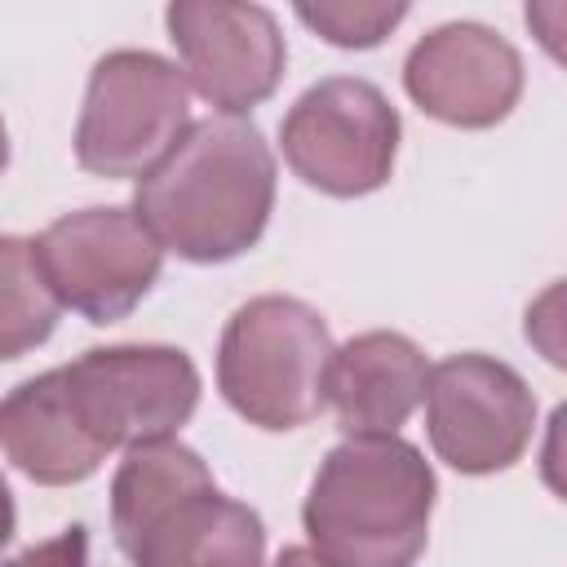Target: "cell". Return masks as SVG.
<instances>
[{
    "mask_svg": "<svg viewBox=\"0 0 567 567\" xmlns=\"http://www.w3.org/2000/svg\"><path fill=\"white\" fill-rule=\"evenodd\" d=\"M275 208V155L257 124L208 115L137 182L133 213L186 261H230L248 252Z\"/></svg>",
    "mask_w": 567,
    "mask_h": 567,
    "instance_id": "obj_1",
    "label": "cell"
},
{
    "mask_svg": "<svg viewBox=\"0 0 567 567\" xmlns=\"http://www.w3.org/2000/svg\"><path fill=\"white\" fill-rule=\"evenodd\" d=\"M434 514L425 456L394 439H346L319 465L306 496L310 554L328 567H412Z\"/></svg>",
    "mask_w": 567,
    "mask_h": 567,
    "instance_id": "obj_2",
    "label": "cell"
},
{
    "mask_svg": "<svg viewBox=\"0 0 567 567\" xmlns=\"http://www.w3.org/2000/svg\"><path fill=\"white\" fill-rule=\"evenodd\" d=\"M328 323L297 297H252L221 332L217 385L226 403L261 430H297L328 403Z\"/></svg>",
    "mask_w": 567,
    "mask_h": 567,
    "instance_id": "obj_3",
    "label": "cell"
},
{
    "mask_svg": "<svg viewBox=\"0 0 567 567\" xmlns=\"http://www.w3.org/2000/svg\"><path fill=\"white\" fill-rule=\"evenodd\" d=\"M186 128V75L159 53L115 49L89 75L75 128V159L97 177H146Z\"/></svg>",
    "mask_w": 567,
    "mask_h": 567,
    "instance_id": "obj_4",
    "label": "cell"
},
{
    "mask_svg": "<svg viewBox=\"0 0 567 567\" xmlns=\"http://www.w3.org/2000/svg\"><path fill=\"white\" fill-rule=\"evenodd\" d=\"M279 142L284 159L306 186L354 199L390 182L399 151V111L377 84L332 75L297 97L279 128Z\"/></svg>",
    "mask_w": 567,
    "mask_h": 567,
    "instance_id": "obj_5",
    "label": "cell"
},
{
    "mask_svg": "<svg viewBox=\"0 0 567 567\" xmlns=\"http://www.w3.org/2000/svg\"><path fill=\"white\" fill-rule=\"evenodd\" d=\"M71 412L102 447L168 439L199 403V372L173 346H111L58 368Z\"/></svg>",
    "mask_w": 567,
    "mask_h": 567,
    "instance_id": "obj_6",
    "label": "cell"
},
{
    "mask_svg": "<svg viewBox=\"0 0 567 567\" xmlns=\"http://www.w3.org/2000/svg\"><path fill=\"white\" fill-rule=\"evenodd\" d=\"M35 244V261L58 306L89 323L124 319L159 279L164 248L128 208H80L58 217Z\"/></svg>",
    "mask_w": 567,
    "mask_h": 567,
    "instance_id": "obj_7",
    "label": "cell"
},
{
    "mask_svg": "<svg viewBox=\"0 0 567 567\" xmlns=\"http://www.w3.org/2000/svg\"><path fill=\"white\" fill-rule=\"evenodd\" d=\"M425 425L439 461L461 474H496L527 452L536 399L509 363L487 354H452L430 368Z\"/></svg>",
    "mask_w": 567,
    "mask_h": 567,
    "instance_id": "obj_8",
    "label": "cell"
},
{
    "mask_svg": "<svg viewBox=\"0 0 567 567\" xmlns=\"http://www.w3.org/2000/svg\"><path fill=\"white\" fill-rule=\"evenodd\" d=\"M168 35L190 89L226 115L270 97L284 75V35L275 13L261 4L177 0L168 4Z\"/></svg>",
    "mask_w": 567,
    "mask_h": 567,
    "instance_id": "obj_9",
    "label": "cell"
},
{
    "mask_svg": "<svg viewBox=\"0 0 567 567\" xmlns=\"http://www.w3.org/2000/svg\"><path fill=\"white\" fill-rule=\"evenodd\" d=\"M408 97L456 128H492L501 124L523 93V62L505 35L483 22H447L434 27L403 66Z\"/></svg>",
    "mask_w": 567,
    "mask_h": 567,
    "instance_id": "obj_10",
    "label": "cell"
},
{
    "mask_svg": "<svg viewBox=\"0 0 567 567\" xmlns=\"http://www.w3.org/2000/svg\"><path fill=\"white\" fill-rule=\"evenodd\" d=\"M430 363L403 332H363L332 354L328 399L350 439L394 434L425 399Z\"/></svg>",
    "mask_w": 567,
    "mask_h": 567,
    "instance_id": "obj_11",
    "label": "cell"
},
{
    "mask_svg": "<svg viewBox=\"0 0 567 567\" xmlns=\"http://www.w3.org/2000/svg\"><path fill=\"white\" fill-rule=\"evenodd\" d=\"M0 447L27 478L49 487L89 478L106 456L71 412L58 368L22 381L9 399H0Z\"/></svg>",
    "mask_w": 567,
    "mask_h": 567,
    "instance_id": "obj_12",
    "label": "cell"
},
{
    "mask_svg": "<svg viewBox=\"0 0 567 567\" xmlns=\"http://www.w3.org/2000/svg\"><path fill=\"white\" fill-rule=\"evenodd\" d=\"M128 558L133 567H261L266 527L248 505L204 487L173 505Z\"/></svg>",
    "mask_w": 567,
    "mask_h": 567,
    "instance_id": "obj_13",
    "label": "cell"
},
{
    "mask_svg": "<svg viewBox=\"0 0 567 567\" xmlns=\"http://www.w3.org/2000/svg\"><path fill=\"white\" fill-rule=\"evenodd\" d=\"M204 487H213V474L186 443L177 439L133 443L111 483V527L120 549L128 554L173 505H182Z\"/></svg>",
    "mask_w": 567,
    "mask_h": 567,
    "instance_id": "obj_14",
    "label": "cell"
},
{
    "mask_svg": "<svg viewBox=\"0 0 567 567\" xmlns=\"http://www.w3.org/2000/svg\"><path fill=\"white\" fill-rule=\"evenodd\" d=\"M58 297L35 261V244L0 235V359L35 350L58 323Z\"/></svg>",
    "mask_w": 567,
    "mask_h": 567,
    "instance_id": "obj_15",
    "label": "cell"
},
{
    "mask_svg": "<svg viewBox=\"0 0 567 567\" xmlns=\"http://www.w3.org/2000/svg\"><path fill=\"white\" fill-rule=\"evenodd\" d=\"M297 18L315 27L328 44L341 49H372L381 44L403 18L408 4H346V0H319V4H297Z\"/></svg>",
    "mask_w": 567,
    "mask_h": 567,
    "instance_id": "obj_16",
    "label": "cell"
},
{
    "mask_svg": "<svg viewBox=\"0 0 567 567\" xmlns=\"http://www.w3.org/2000/svg\"><path fill=\"white\" fill-rule=\"evenodd\" d=\"M9 567H89V536H84V527H66L62 536L18 554Z\"/></svg>",
    "mask_w": 567,
    "mask_h": 567,
    "instance_id": "obj_17",
    "label": "cell"
},
{
    "mask_svg": "<svg viewBox=\"0 0 567 567\" xmlns=\"http://www.w3.org/2000/svg\"><path fill=\"white\" fill-rule=\"evenodd\" d=\"M275 567H328L323 558H315L306 545H292V549H284L279 558H275Z\"/></svg>",
    "mask_w": 567,
    "mask_h": 567,
    "instance_id": "obj_18",
    "label": "cell"
},
{
    "mask_svg": "<svg viewBox=\"0 0 567 567\" xmlns=\"http://www.w3.org/2000/svg\"><path fill=\"white\" fill-rule=\"evenodd\" d=\"M13 536V496H9V487H4V478H0V545Z\"/></svg>",
    "mask_w": 567,
    "mask_h": 567,
    "instance_id": "obj_19",
    "label": "cell"
},
{
    "mask_svg": "<svg viewBox=\"0 0 567 567\" xmlns=\"http://www.w3.org/2000/svg\"><path fill=\"white\" fill-rule=\"evenodd\" d=\"M4 164H9V137H4V124H0V173H4Z\"/></svg>",
    "mask_w": 567,
    "mask_h": 567,
    "instance_id": "obj_20",
    "label": "cell"
}]
</instances>
